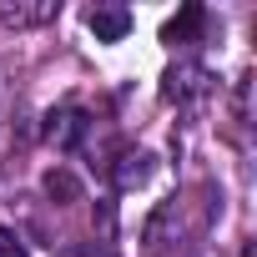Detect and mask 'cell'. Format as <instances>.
Returning a JSON list of instances; mask_svg holds the SVG:
<instances>
[{"mask_svg": "<svg viewBox=\"0 0 257 257\" xmlns=\"http://www.w3.org/2000/svg\"><path fill=\"white\" fill-rule=\"evenodd\" d=\"M86 132H91V116H86L81 101H61V106L46 111V142L56 152H76L86 142Z\"/></svg>", "mask_w": 257, "mask_h": 257, "instance_id": "cell-1", "label": "cell"}, {"mask_svg": "<svg viewBox=\"0 0 257 257\" xmlns=\"http://www.w3.org/2000/svg\"><path fill=\"white\" fill-rule=\"evenodd\" d=\"M61 16V0H0V26L11 31H36Z\"/></svg>", "mask_w": 257, "mask_h": 257, "instance_id": "cell-2", "label": "cell"}, {"mask_svg": "<svg viewBox=\"0 0 257 257\" xmlns=\"http://www.w3.org/2000/svg\"><path fill=\"white\" fill-rule=\"evenodd\" d=\"M207 86H212V76H207V66H197V61H177V66L167 71V81H162L167 101H192V96H202Z\"/></svg>", "mask_w": 257, "mask_h": 257, "instance_id": "cell-3", "label": "cell"}, {"mask_svg": "<svg viewBox=\"0 0 257 257\" xmlns=\"http://www.w3.org/2000/svg\"><path fill=\"white\" fill-rule=\"evenodd\" d=\"M86 26H91L96 41H121L126 31H132V11H126V6H91Z\"/></svg>", "mask_w": 257, "mask_h": 257, "instance_id": "cell-4", "label": "cell"}, {"mask_svg": "<svg viewBox=\"0 0 257 257\" xmlns=\"http://www.w3.org/2000/svg\"><path fill=\"white\" fill-rule=\"evenodd\" d=\"M202 26H207V11H202V6H182V16L167 21L162 41H172V46H192V41L202 36Z\"/></svg>", "mask_w": 257, "mask_h": 257, "instance_id": "cell-5", "label": "cell"}, {"mask_svg": "<svg viewBox=\"0 0 257 257\" xmlns=\"http://www.w3.org/2000/svg\"><path fill=\"white\" fill-rule=\"evenodd\" d=\"M147 177H152V152H126V157L116 162V187H121V192L147 187Z\"/></svg>", "mask_w": 257, "mask_h": 257, "instance_id": "cell-6", "label": "cell"}, {"mask_svg": "<svg viewBox=\"0 0 257 257\" xmlns=\"http://www.w3.org/2000/svg\"><path fill=\"white\" fill-rule=\"evenodd\" d=\"M46 197H56V202H81V182H76L66 167H51V172H46Z\"/></svg>", "mask_w": 257, "mask_h": 257, "instance_id": "cell-7", "label": "cell"}, {"mask_svg": "<svg viewBox=\"0 0 257 257\" xmlns=\"http://www.w3.org/2000/svg\"><path fill=\"white\" fill-rule=\"evenodd\" d=\"M61 257H116V247H111L106 237H96V242H71Z\"/></svg>", "mask_w": 257, "mask_h": 257, "instance_id": "cell-8", "label": "cell"}, {"mask_svg": "<svg viewBox=\"0 0 257 257\" xmlns=\"http://www.w3.org/2000/svg\"><path fill=\"white\" fill-rule=\"evenodd\" d=\"M0 257H26V247H21V237L11 227H0Z\"/></svg>", "mask_w": 257, "mask_h": 257, "instance_id": "cell-9", "label": "cell"}, {"mask_svg": "<svg viewBox=\"0 0 257 257\" xmlns=\"http://www.w3.org/2000/svg\"><path fill=\"white\" fill-rule=\"evenodd\" d=\"M242 257H252V247H247V252H242Z\"/></svg>", "mask_w": 257, "mask_h": 257, "instance_id": "cell-10", "label": "cell"}]
</instances>
